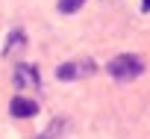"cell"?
<instances>
[{
  "mask_svg": "<svg viewBox=\"0 0 150 139\" xmlns=\"http://www.w3.org/2000/svg\"><path fill=\"white\" fill-rule=\"evenodd\" d=\"M106 71H109V77H115L118 83H127V80H135V77L144 74V62H141V56H135V53H121V56L109 59Z\"/></svg>",
  "mask_w": 150,
  "mask_h": 139,
  "instance_id": "obj_1",
  "label": "cell"
},
{
  "mask_svg": "<svg viewBox=\"0 0 150 139\" xmlns=\"http://www.w3.org/2000/svg\"><path fill=\"white\" fill-rule=\"evenodd\" d=\"M97 71L94 59H71V62H62L56 68V80H86Z\"/></svg>",
  "mask_w": 150,
  "mask_h": 139,
  "instance_id": "obj_2",
  "label": "cell"
},
{
  "mask_svg": "<svg viewBox=\"0 0 150 139\" xmlns=\"http://www.w3.org/2000/svg\"><path fill=\"white\" fill-rule=\"evenodd\" d=\"M12 83H15L18 89H38V86H41V74H38L35 65H30V62H18L15 71H12Z\"/></svg>",
  "mask_w": 150,
  "mask_h": 139,
  "instance_id": "obj_3",
  "label": "cell"
},
{
  "mask_svg": "<svg viewBox=\"0 0 150 139\" xmlns=\"http://www.w3.org/2000/svg\"><path fill=\"white\" fill-rule=\"evenodd\" d=\"M9 112H12L15 118H30V115H35V112H38V104H35V101H30V98H12Z\"/></svg>",
  "mask_w": 150,
  "mask_h": 139,
  "instance_id": "obj_4",
  "label": "cell"
},
{
  "mask_svg": "<svg viewBox=\"0 0 150 139\" xmlns=\"http://www.w3.org/2000/svg\"><path fill=\"white\" fill-rule=\"evenodd\" d=\"M27 44V36H24V30H12L9 33V39H6V47H3V56H9L12 50H21Z\"/></svg>",
  "mask_w": 150,
  "mask_h": 139,
  "instance_id": "obj_5",
  "label": "cell"
},
{
  "mask_svg": "<svg viewBox=\"0 0 150 139\" xmlns=\"http://www.w3.org/2000/svg\"><path fill=\"white\" fill-rule=\"evenodd\" d=\"M62 130H65V121H62V118H53V121L47 124V130H44V136H41V139H59V133H62Z\"/></svg>",
  "mask_w": 150,
  "mask_h": 139,
  "instance_id": "obj_6",
  "label": "cell"
},
{
  "mask_svg": "<svg viewBox=\"0 0 150 139\" xmlns=\"http://www.w3.org/2000/svg\"><path fill=\"white\" fill-rule=\"evenodd\" d=\"M83 3H86V0H59V12L62 15H74Z\"/></svg>",
  "mask_w": 150,
  "mask_h": 139,
  "instance_id": "obj_7",
  "label": "cell"
},
{
  "mask_svg": "<svg viewBox=\"0 0 150 139\" xmlns=\"http://www.w3.org/2000/svg\"><path fill=\"white\" fill-rule=\"evenodd\" d=\"M141 12H150V0H141Z\"/></svg>",
  "mask_w": 150,
  "mask_h": 139,
  "instance_id": "obj_8",
  "label": "cell"
}]
</instances>
